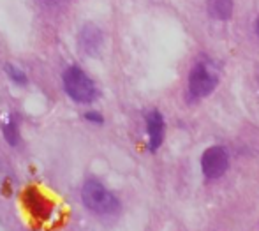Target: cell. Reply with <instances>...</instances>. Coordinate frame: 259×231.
<instances>
[{"mask_svg":"<svg viewBox=\"0 0 259 231\" xmlns=\"http://www.w3.org/2000/svg\"><path fill=\"white\" fill-rule=\"evenodd\" d=\"M81 199L85 206L94 214L99 215H113L120 208V201L113 193H109L99 180H87L81 187Z\"/></svg>","mask_w":259,"mask_h":231,"instance_id":"6da1fadb","label":"cell"},{"mask_svg":"<svg viewBox=\"0 0 259 231\" xmlns=\"http://www.w3.org/2000/svg\"><path fill=\"white\" fill-rule=\"evenodd\" d=\"M64 89H65L67 96L71 97L76 102H94L97 99V87L94 85V81L88 78V74L85 71H81L80 67L71 66L67 67L64 72Z\"/></svg>","mask_w":259,"mask_h":231,"instance_id":"7a4b0ae2","label":"cell"},{"mask_svg":"<svg viewBox=\"0 0 259 231\" xmlns=\"http://www.w3.org/2000/svg\"><path fill=\"white\" fill-rule=\"evenodd\" d=\"M217 83H219L217 74L210 71L206 64L203 62L194 64L193 71L189 74L187 99L189 101H197L201 97H206L210 92H213Z\"/></svg>","mask_w":259,"mask_h":231,"instance_id":"3957f363","label":"cell"},{"mask_svg":"<svg viewBox=\"0 0 259 231\" xmlns=\"http://www.w3.org/2000/svg\"><path fill=\"white\" fill-rule=\"evenodd\" d=\"M201 168L205 177L208 178H219L229 168V157H227L226 150L222 147H210L205 150L203 157H201Z\"/></svg>","mask_w":259,"mask_h":231,"instance_id":"277c9868","label":"cell"},{"mask_svg":"<svg viewBox=\"0 0 259 231\" xmlns=\"http://www.w3.org/2000/svg\"><path fill=\"white\" fill-rule=\"evenodd\" d=\"M146 131H148V147L150 152H157V148L162 145L164 141V132H166V126H164V118L161 111L154 109L146 117Z\"/></svg>","mask_w":259,"mask_h":231,"instance_id":"5b68a950","label":"cell"},{"mask_svg":"<svg viewBox=\"0 0 259 231\" xmlns=\"http://www.w3.org/2000/svg\"><path fill=\"white\" fill-rule=\"evenodd\" d=\"M80 44L87 55H97L100 46H102L100 30L96 25H92V23H87L80 32Z\"/></svg>","mask_w":259,"mask_h":231,"instance_id":"8992f818","label":"cell"},{"mask_svg":"<svg viewBox=\"0 0 259 231\" xmlns=\"http://www.w3.org/2000/svg\"><path fill=\"white\" fill-rule=\"evenodd\" d=\"M210 14L221 21L233 16V0H210Z\"/></svg>","mask_w":259,"mask_h":231,"instance_id":"52a82bcc","label":"cell"},{"mask_svg":"<svg viewBox=\"0 0 259 231\" xmlns=\"http://www.w3.org/2000/svg\"><path fill=\"white\" fill-rule=\"evenodd\" d=\"M4 136H5V141H7L11 147H16L18 139L20 138H18V126L13 118L9 120V124H5L4 126Z\"/></svg>","mask_w":259,"mask_h":231,"instance_id":"ba28073f","label":"cell"},{"mask_svg":"<svg viewBox=\"0 0 259 231\" xmlns=\"http://www.w3.org/2000/svg\"><path fill=\"white\" fill-rule=\"evenodd\" d=\"M5 72L9 74V78L18 85H25L27 83V74L23 71H20L18 67H14L13 64H5Z\"/></svg>","mask_w":259,"mask_h":231,"instance_id":"9c48e42d","label":"cell"},{"mask_svg":"<svg viewBox=\"0 0 259 231\" xmlns=\"http://www.w3.org/2000/svg\"><path fill=\"white\" fill-rule=\"evenodd\" d=\"M85 118H87L88 122H94V124H102V122H104L102 115L97 113V111H88V113H85Z\"/></svg>","mask_w":259,"mask_h":231,"instance_id":"30bf717a","label":"cell"},{"mask_svg":"<svg viewBox=\"0 0 259 231\" xmlns=\"http://www.w3.org/2000/svg\"><path fill=\"white\" fill-rule=\"evenodd\" d=\"M256 34H258V37H259V16H258V20H256Z\"/></svg>","mask_w":259,"mask_h":231,"instance_id":"8fae6325","label":"cell"}]
</instances>
